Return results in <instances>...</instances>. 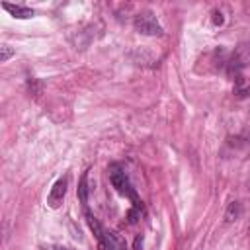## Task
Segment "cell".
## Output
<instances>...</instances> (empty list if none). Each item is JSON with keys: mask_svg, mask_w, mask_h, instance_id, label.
<instances>
[{"mask_svg": "<svg viewBox=\"0 0 250 250\" xmlns=\"http://www.w3.org/2000/svg\"><path fill=\"white\" fill-rule=\"evenodd\" d=\"M107 172H109V182H111V186H113L121 196H127V197L133 201V207H143V203L139 201V197H137L135 190L131 188L129 178H127V174H125V170H123V166H121V164H117V162L109 164Z\"/></svg>", "mask_w": 250, "mask_h": 250, "instance_id": "6da1fadb", "label": "cell"}, {"mask_svg": "<svg viewBox=\"0 0 250 250\" xmlns=\"http://www.w3.org/2000/svg\"><path fill=\"white\" fill-rule=\"evenodd\" d=\"M133 26L143 36H162V32H164L162 26L159 24L157 16L153 12H149V10L147 12H139L135 16V20H133Z\"/></svg>", "mask_w": 250, "mask_h": 250, "instance_id": "7a4b0ae2", "label": "cell"}, {"mask_svg": "<svg viewBox=\"0 0 250 250\" xmlns=\"http://www.w3.org/2000/svg\"><path fill=\"white\" fill-rule=\"evenodd\" d=\"M248 65H250V45H240L227 61V74L234 80L236 76H240V71Z\"/></svg>", "mask_w": 250, "mask_h": 250, "instance_id": "3957f363", "label": "cell"}, {"mask_svg": "<svg viewBox=\"0 0 250 250\" xmlns=\"http://www.w3.org/2000/svg\"><path fill=\"white\" fill-rule=\"evenodd\" d=\"M67 186H69V178H59L53 184V188H51V192L47 196V205L51 209H59L61 207V203H63V199L67 196Z\"/></svg>", "mask_w": 250, "mask_h": 250, "instance_id": "277c9868", "label": "cell"}, {"mask_svg": "<svg viewBox=\"0 0 250 250\" xmlns=\"http://www.w3.org/2000/svg\"><path fill=\"white\" fill-rule=\"evenodd\" d=\"M98 242H100L102 250H125V242L111 231H106L102 240H98Z\"/></svg>", "mask_w": 250, "mask_h": 250, "instance_id": "5b68a950", "label": "cell"}, {"mask_svg": "<svg viewBox=\"0 0 250 250\" xmlns=\"http://www.w3.org/2000/svg\"><path fill=\"white\" fill-rule=\"evenodd\" d=\"M232 94L238 98V100H244V98H250V78L240 74L234 78V86H232Z\"/></svg>", "mask_w": 250, "mask_h": 250, "instance_id": "8992f818", "label": "cell"}, {"mask_svg": "<svg viewBox=\"0 0 250 250\" xmlns=\"http://www.w3.org/2000/svg\"><path fill=\"white\" fill-rule=\"evenodd\" d=\"M2 8L6 12H10L14 18L18 20H26V18H32L34 16V10L28 8V6H20V4H8V2H2Z\"/></svg>", "mask_w": 250, "mask_h": 250, "instance_id": "52a82bcc", "label": "cell"}, {"mask_svg": "<svg viewBox=\"0 0 250 250\" xmlns=\"http://www.w3.org/2000/svg\"><path fill=\"white\" fill-rule=\"evenodd\" d=\"M240 213H242L240 203H238V201H232V203L229 205L227 213H225V221H227V223H232V221H236V219L240 217Z\"/></svg>", "mask_w": 250, "mask_h": 250, "instance_id": "ba28073f", "label": "cell"}, {"mask_svg": "<svg viewBox=\"0 0 250 250\" xmlns=\"http://www.w3.org/2000/svg\"><path fill=\"white\" fill-rule=\"evenodd\" d=\"M86 184H88V172L82 174L80 184H78V199H80V203H84V205H86V201H88V188H86Z\"/></svg>", "mask_w": 250, "mask_h": 250, "instance_id": "9c48e42d", "label": "cell"}, {"mask_svg": "<svg viewBox=\"0 0 250 250\" xmlns=\"http://www.w3.org/2000/svg\"><path fill=\"white\" fill-rule=\"evenodd\" d=\"M28 90H30V94H34V96H39L41 90H43V84H41L37 78H30V80H28Z\"/></svg>", "mask_w": 250, "mask_h": 250, "instance_id": "30bf717a", "label": "cell"}, {"mask_svg": "<svg viewBox=\"0 0 250 250\" xmlns=\"http://www.w3.org/2000/svg\"><path fill=\"white\" fill-rule=\"evenodd\" d=\"M12 55H14V49L10 45H2V47H0V63H6Z\"/></svg>", "mask_w": 250, "mask_h": 250, "instance_id": "8fae6325", "label": "cell"}, {"mask_svg": "<svg viewBox=\"0 0 250 250\" xmlns=\"http://www.w3.org/2000/svg\"><path fill=\"white\" fill-rule=\"evenodd\" d=\"M223 22H225L223 14H221V12H213V24H215V26H221Z\"/></svg>", "mask_w": 250, "mask_h": 250, "instance_id": "7c38bea8", "label": "cell"}, {"mask_svg": "<svg viewBox=\"0 0 250 250\" xmlns=\"http://www.w3.org/2000/svg\"><path fill=\"white\" fill-rule=\"evenodd\" d=\"M43 248L45 250H72V248H67V246H59V244H45Z\"/></svg>", "mask_w": 250, "mask_h": 250, "instance_id": "4fadbf2b", "label": "cell"}, {"mask_svg": "<svg viewBox=\"0 0 250 250\" xmlns=\"http://www.w3.org/2000/svg\"><path fill=\"white\" fill-rule=\"evenodd\" d=\"M141 248H143V238L137 236V238H135V250H141Z\"/></svg>", "mask_w": 250, "mask_h": 250, "instance_id": "5bb4252c", "label": "cell"}]
</instances>
